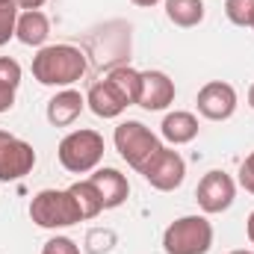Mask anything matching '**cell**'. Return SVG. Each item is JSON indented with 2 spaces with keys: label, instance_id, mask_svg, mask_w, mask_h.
I'll use <instances>...</instances> for the list:
<instances>
[{
  "label": "cell",
  "instance_id": "obj_1",
  "mask_svg": "<svg viewBox=\"0 0 254 254\" xmlns=\"http://www.w3.org/2000/svg\"><path fill=\"white\" fill-rule=\"evenodd\" d=\"M86 68V54L77 45H45L33 57V77L54 89H71L77 80H83Z\"/></svg>",
  "mask_w": 254,
  "mask_h": 254
},
{
  "label": "cell",
  "instance_id": "obj_2",
  "mask_svg": "<svg viewBox=\"0 0 254 254\" xmlns=\"http://www.w3.org/2000/svg\"><path fill=\"white\" fill-rule=\"evenodd\" d=\"M104 136L92 127H80V130H71L65 133L60 148H57V157H60V166L71 175H89L101 166L104 160Z\"/></svg>",
  "mask_w": 254,
  "mask_h": 254
},
{
  "label": "cell",
  "instance_id": "obj_3",
  "mask_svg": "<svg viewBox=\"0 0 254 254\" xmlns=\"http://www.w3.org/2000/svg\"><path fill=\"white\" fill-rule=\"evenodd\" d=\"M30 219L45 231H63L71 225H80V207L68 190H42L30 201Z\"/></svg>",
  "mask_w": 254,
  "mask_h": 254
},
{
  "label": "cell",
  "instance_id": "obj_4",
  "mask_svg": "<svg viewBox=\"0 0 254 254\" xmlns=\"http://www.w3.org/2000/svg\"><path fill=\"white\" fill-rule=\"evenodd\" d=\"M213 249V225L207 216H181L163 231L166 254H207Z\"/></svg>",
  "mask_w": 254,
  "mask_h": 254
},
{
  "label": "cell",
  "instance_id": "obj_5",
  "mask_svg": "<svg viewBox=\"0 0 254 254\" xmlns=\"http://www.w3.org/2000/svg\"><path fill=\"white\" fill-rule=\"evenodd\" d=\"M113 142H116L119 157L136 172H142L151 163V157L163 148L160 136L151 127H145L142 122H122L113 133Z\"/></svg>",
  "mask_w": 254,
  "mask_h": 254
},
{
  "label": "cell",
  "instance_id": "obj_6",
  "mask_svg": "<svg viewBox=\"0 0 254 254\" xmlns=\"http://www.w3.org/2000/svg\"><path fill=\"white\" fill-rule=\"evenodd\" d=\"M36 169V151L30 142L0 130V184H15Z\"/></svg>",
  "mask_w": 254,
  "mask_h": 254
},
{
  "label": "cell",
  "instance_id": "obj_7",
  "mask_svg": "<svg viewBox=\"0 0 254 254\" xmlns=\"http://www.w3.org/2000/svg\"><path fill=\"white\" fill-rule=\"evenodd\" d=\"M139 175H142L154 190L175 192L184 181H187V160H184L178 151H172V148H166V145H163Z\"/></svg>",
  "mask_w": 254,
  "mask_h": 254
},
{
  "label": "cell",
  "instance_id": "obj_8",
  "mask_svg": "<svg viewBox=\"0 0 254 254\" xmlns=\"http://www.w3.org/2000/svg\"><path fill=\"white\" fill-rule=\"evenodd\" d=\"M234 198H237V184H234V178H231L228 172H222V169L207 172V175L198 181V187H195V201H198V207H201L207 216H216V213L231 210Z\"/></svg>",
  "mask_w": 254,
  "mask_h": 254
},
{
  "label": "cell",
  "instance_id": "obj_9",
  "mask_svg": "<svg viewBox=\"0 0 254 254\" xmlns=\"http://www.w3.org/2000/svg\"><path fill=\"white\" fill-rule=\"evenodd\" d=\"M195 104H198V113H201L207 122H228V119L237 113L240 98H237V89H234L231 83H225V80H210V83H204V86L198 89Z\"/></svg>",
  "mask_w": 254,
  "mask_h": 254
},
{
  "label": "cell",
  "instance_id": "obj_10",
  "mask_svg": "<svg viewBox=\"0 0 254 254\" xmlns=\"http://www.w3.org/2000/svg\"><path fill=\"white\" fill-rule=\"evenodd\" d=\"M142 110L148 113H163L175 104V80L166 71H142V89H139V101Z\"/></svg>",
  "mask_w": 254,
  "mask_h": 254
},
{
  "label": "cell",
  "instance_id": "obj_11",
  "mask_svg": "<svg viewBox=\"0 0 254 254\" xmlns=\"http://www.w3.org/2000/svg\"><path fill=\"white\" fill-rule=\"evenodd\" d=\"M89 181L95 184V190L101 192V201H104V210H116L122 207L130 195V184H127V175H122L119 169H95L89 175Z\"/></svg>",
  "mask_w": 254,
  "mask_h": 254
},
{
  "label": "cell",
  "instance_id": "obj_12",
  "mask_svg": "<svg viewBox=\"0 0 254 254\" xmlns=\"http://www.w3.org/2000/svg\"><path fill=\"white\" fill-rule=\"evenodd\" d=\"M86 110V95H80L77 89H60L51 101H48V122L54 127H68L80 119V113Z\"/></svg>",
  "mask_w": 254,
  "mask_h": 254
},
{
  "label": "cell",
  "instance_id": "obj_13",
  "mask_svg": "<svg viewBox=\"0 0 254 254\" xmlns=\"http://www.w3.org/2000/svg\"><path fill=\"white\" fill-rule=\"evenodd\" d=\"M51 36V21L42 9H24L15 24V39L27 48H45Z\"/></svg>",
  "mask_w": 254,
  "mask_h": 254
},
{
  "label": "cell",
  "instance_id": "obj_14",
  "mask_svg": "<svg viewBox=\"0 0 254 254\" xmlns=\"http://www.w3.org/2000/svg\"><path fill=\"white\" fill-rule=\"evenodd\" d=\"M86 107L98 116V119H119L127 110V104L113 92V86L107 80H98L89 92H86Z\"/></svg>",
  "mask_w": 254,
  "mask_h": 254
},
{
  "label": "cell",
  "instance_id": "obj_15",
  "mask_svg": "<svg viewBox=\"0 0 254 254\" xmlns=\"http://www.w3.org/2000/svg\"><path fill=\"white\" fill-rule=\"evenodd\" d=\"M198 119L187 113V110H175V113H166L163 125H160V133L169 145H190L192 139L198 136Z\"/></svg>",
  "mask_w": 254,
  "mask_h": 254
},
{
  "label": "cell",
  "instance_id": "obj_16",
  "mask_svg": "<svg viewBox=\"0 0 254 254\" xmlns=\"http://www.w3.org/2000/svg\"><path fill=\"white\" fill-rule=\"evenodd\" d=\"M110 86H113V92L125 101L127 107H133L136 101H139V89H142V71H136V68H130V65H116L107 77H104Z\"/></svg>",
  "mask_w": 254,
  "mask_h": 254
},
{
  "label": "cell",
  "instance_id": "obj_17",
  "mask_svg": "<svg viewBox=\"0 0 254 254\" xmlns=\"http://www.w3.org/2000/svg\"><path fill=\"white\" fill-rule=\"evenodd\" d=\"M166 18L175 27H198L204 21V0H166Z\"/></svg>",
  "mask_w": 254,
  "mask_h": 254
},
{
  "label": "cell",
  "instance_id": "obj_18",
  "mask_svg": "<svg viewBox=\"0 0 254 254\" xmlns=\"http://www.w3.org/2000/svg\"><path fill=\"white\" fill-rule=\"evenodd\" d=\"M68 192L74 195V201H77V207H80V216H83V222H89V219H95V216H101L104 213V201H101V192L95 190V184L86 178V181H77V184H71Z\"/></svg>",
  "mask_w": 254,
  "mask_h": 254
},
{
  "label": "cell",
  "instance_id": "obj_19",
  "mask_svg": "<svg viewBox=\"0 0 254 254\" xmlns=\"http://www.w3.org/2000/svg\"><path fill=\"white\" fill-rule=\"evenodd\" d=\"M225 15L237 27H252L254 24V0H225Z\"/></svg>",
  "mask_w": 254,
  "mask_h": 254
},
{
  "label": "cell",
  "instance_id": "obj_20",
  "mask_svg": "<svg viewBox=\"0 0 254 254\" xmlns=\"http://www.w3.org/2000/svg\"><path fill=\"white\" fill-rule=\"evenodd\" d=\"M18 15H21V9H18L12 0H9V3H0V48L9 45V39H15Z\"/></svg>",
  "mask_w": 254,
  "mask_h": 254
},
{
  "label": "cell",
  "instance_id": "obj_21",
  "mask_svg": "<svg viewBox=\"0 0 254 254\" xmlns=\"http://www.w3.org/2000/svg\"><path fill=\"white\" fill-rule=\"evenodd\" d=\"M21 77H24L21 65L15 63L12 57H0V86H6V89H15V92H18Z\"/></svg>",
  "mask_w": 254,
  "mask_h": 254
},
{
  "label": "cell",
  "instance_id": "obj_22",
  "mask_svg": "<svg viewBox=\"0 0 254 254\" xmlns=\"http://www.w3.org/2000/svg\"><path fill=\"white\" fill-rule=\"evenodd\" d=\"M42 254H80V246L71 240V237H51L45 243Z\"/></svg>",
  "mask_w": 254,
  "mask_h": 254
},
{
  "label": "cell",
  "instance_id": "obj_23",
  "mask_svg": "<svg viewBox=\"0 0 254 254\" xmlns=\"http://www.w3.org/2000/svg\"><path fill=\"white\" fill-rule=\"evenodd\" d=\"M240 187L254 195V151L243 160V166H240Z\"/></svg>",
  "mask_w": 254,
  "mask_h": 254
},
{
  "label": "cell",
  "instance_id": "obj_24",
  "mask_svg": "<svg viewBox=\"0 0 254 254\" xmlns=\"http://www.w3.org/2000/svg\"><path fill=\"white\" fill-rule=\"evenodd\" d=\"M12 107H15V89L0 86V116H3V113H9Z\"/></svg>",
  "mask_w": 254,
  "mask_h": 254
},
{
  "label": "cell",
  "instance_id": "obj_25",
  "mask_svg": "<svg viewBox=\"0 0 254 254\" xmlns=\"http://www.w3.org/2000/svg\"><path fill=\"white\" fill-rule=\"evenodd\" d=\"M45 3H48V0H15V6H18L21 12H24V9H42Z\"/></svg>",
  "mask_w": 254,
  "mask_h": 254
},
{
  "label": "cell",
  "instance_id": "obj_26",
  "mask_svg": "<svg viewBox=\"0 0 254 254\" xmlns=\"http://www.w3.org/2000/svg\"><path fill=\"white\" fill-rule=\"evenodd\" d=\"M246 237H249V243L254 246V210H252V216L246 219Z\"/></svg>",
  "mask_w": 254,
  "mask_h": 254
},
{
  "label": "cell",
  "instance_id": "obj_27",
  "mask_svg": "<svg viewBox=\"0 0 254 254\" xmlns=\"http://www.w3.org/2000/svg\"><path fill=\"white\" fill-rule=\"evenodd\" d=\"M133 6H139V9H151V6H157L160 0H130Z\"/></svg>",
  "mask_w": 254,
  "mask_h": 254
},
{
  "label": "cell",
  "instance_id": "obj_28",
  "mask_svg": "<svg viewBox=\"0 0 254 254\" xmlns=\"http://www.w3.org/2000/svg\"><path fill=\"white\" fill-rule=\"evenodd\" d=\"M249 107H252V110H254V83H252V86H249Z\"/></svg>",
  "mask_w": 254,
  "mask_h": 254
},
{
  "label": "cell",
  "instance_id": "obj_29",
  "mask_svg": "<svg viewBox=\"0 0 254 254\" xmlns=\"http://www.w3.org/2000/svg\"><path fill=\"white\" fill-rule=\"evenodd\" d=\"M228 254H254L252 249H237V252H228Z\"/></svg>",
  "mask_w": 254,
  "mask_h": 254
},
{
  "label": "cell",
  "instance_id": "obj_30",
  "mask_svg": "<svg viewBox=\"0 0 254 254\" xmlns=\"http://www.w3.org/2000/svg\"><path fill=\"white\" fill-rule=\"evenodd\" d=\"M0 3H9V0H0ZM12 3H15V0H12Z\"/></svg>",
  "mask_w": 254,
  "mask_h": 254
},
{
  "label": "cell",
  "instance_id": "obj_31",
  "mask_svg": "<svg viewBox=\"0 0 254 254\" xmlns=\"http://www.w3.org/2000/svg\"><path fill=\"white\" fill-rule=\"evenodd\" d=\"M252 30H254V24H252Z\"/></svg>",
  "mask_w": 254,
  "mask_h": 254
}]
</instances>
